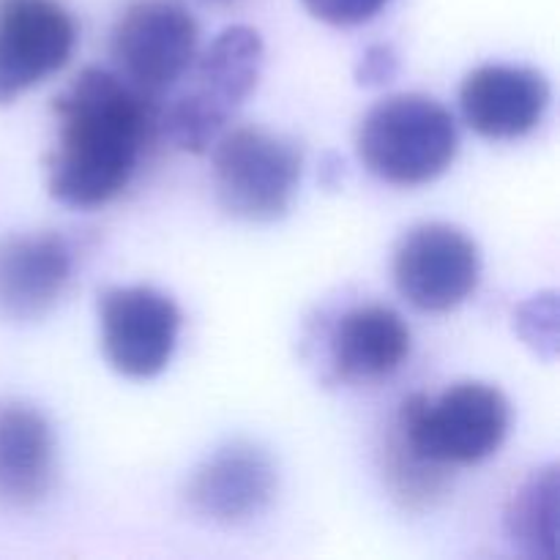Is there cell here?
<instances>
[{"instance_id": "2", "label": "cell", "mask_w": 560, "mask_h": 560, "mask_svg": "<svg viewBox=\"0 0 560 560\" xmlns=\"http://www.w3.org/2000/svg\"><path fill=\"white\" fill-rule=\"evenodd\" d=\"M266 63V44L249 25L224 27L189 66L191 85L159 107V137L178 151H211L241 104L255 93Z\"/></svg>"}, {"instance_id": "3", "label": "cell", "mask_w": 560, "mask_h": 560, "mask_svg": "<svg viewBox=\"0 0 560 560\" xmlns=\"http://www.w3.org/2000/svg\"><path fill=\"white\" fill-rule=\"evenodd\" d=\"M355 151L364 167L386 184H432L457 159V120L438 98L397 93L364 115Z\"/></svg>"}, {"instance_id": "4", "label": "cell", "mask_w": 560, "mask_h": 560, "mask_svg": "<svg viewBox=\"0 0 560 560\" xmlns=\"http://www.w3.org/2000/svg\"><path fill=\"white\" fill-rule=\"evenodd\" d=\"M392 424L427 463L452 470L485 463L503 446L512 427V405L498 386L465 381L435 399L410 394Z\"/></svg>"}, {"instance_id": "13", "label": "cell", "mask_w": 560, "mask_h": 560, "mask_svg": "<svg viewBox=\"0 0 560 560\" xmlns=\"http://www.w3.org/2000/svg\"><path fill=\"white\" fill-rule=\"evenodd\" d=\"M408 323L386 304H361L345 312L331 331L334 377L350 386H366L392 377L408 361Z\"/></svg>"}, {"instance_id": "9", "label": "cell", "mask_w": 560, "mask_h": 560, "mask_svg": "<svg viewBox=\"0 0 560 560\" xmlns=\"http://www.w3.org/2000/svg\"><path fill=\"white\" fill-rule=\"evenodd\" d=\"M77 22L58 0H0V104H11L63 69Z\"/></svg>"}, {"instance_id": "15", "label": "cell", "mask_w": 560, "mask_h": 560, "mask_svg": "<svg viewBox=\"0 0 560 560\" xmlns=\"http://www.w3.org/2000/svg\"><path fill=\"white\" fill-rule=\"evenodd\" d=\"M503 528L525 558L556 560L558 556V465L534 470L509 498Z\"/></svg>"}, {"instance_id": "1", "label": "cell", "mask_w": 560, "mask_h": 560, "mask_svg": "<svg viewBox=\"0 0 560 560\" xmlns=\"http://www.w3.org/2000/svg\"><path fill=\"white\" fill-rule=\"evenodd\" d=\"M159 107L115 71L88 66L55 96L47 191L69 208H98L129 186L159 137Z\"/></svg>"}, {"instance_id": "18", "label": "cell", "mask_w": 560, "mask_h": 560, "mask_svg": "<svg viewBox=\"0 0 560 560\" xmlns=\"http://www.w3.org/2000/svg\"><path fill=\"white\" fill-rule=\"evenodd\" d=\"M397 69L399 60L394 49L386 47V44H375V47L361 55L355 80H359V85H383V82H392L397 77Z\"/></svg>"}, {"instance_id": "12", "label": "cell", "mask_w": 560, "mask_h": 560, "mask_svg": "<svg viewBox=\"0 0 560 560\" xmlns=\"http://www.w3.org/2000/svg\"><path fill=\"white\" fill-rule=\"evenodd\" d=\"M71 273L74 252L52 230L0 238V317L42 320L63 299Z\"/></svg>"}, {"instance_id": "7", "label": "cell", "mask_w": 560, "mask_h": 560, "mask_svg": "<svg viewBox=\"0 0 560 560\" xmlns=\"http://www.w3.org/2000/svg\"><path fill=\"white\" fill-rule=\"evenodd\" d=\"M394 284L419 312L457 310L479 288L481 255L465 230L446 222L410 228L394 249Z\"/></svg>"}, {"instance_id": "8", "label": "cell", "mask_w": 560, "mask_h": 560, "mask_svg": "<svg viewBox=\"0 0 560 560\" xmlns=\"http://www.w3.org/2000/svg\"><path fill=\"white\" fill-rule=\"evenodd\" d=\"M180 323L178 304L148 284L109 288L98 295L104 359L131 381H151L167 370L178 348Z\"/></svg>"}, {"instance_id": "17", "label": "cell", "mask_w": 560, "mask_h": 560, "mask_svg": "<svg viewBox=\"0 0 560 560\" xmlns=\"http://www.w3.org/2000/svg\"><path fill=\"white\" fill-rule=\"evenodd\" d=\"M392 0H304L315 20L334 27H353L375 20Z\"/></svg>"}, {"instance_id": "16", "label": "cell", "mask_w": 560, "mask_h": 560, "mask_svg": "<svg viewBox=\"0 0 560 560\" xmlns=\"http://www.w3.org/2000/svg\"><path fill=\"white\" fill-rule=\"evenodd\" d=\"M514 328L539 355L552 359L558 348V295L541 293L514 312Z\"/></svg>"}, {"instance_id": "11", "label": "cell", "mask_w": 560, "mask_h": 560, "mask_svg": "<svg viewBox=\"0 0 560 560\" xmlns=\"http://www.w3.org/2000/svg\"><path fill=\"white\" fill-rule=\"evenodd\" d=\"M550 82L528 66L485 63L459 88L465 124L487 140H520L530 135L550 107Z\"/></svg>"}, {"instance_id": "14", "label": "cell", "mask_w": 560, "mask_h": 560, "mask_svg": "<svg viewBox=\"0 0 560 560\" xmlns=\"http://www.w3.org/2000/svg\"><path fill=\"white\" fill-rule=\"evenodd\" d=\"M55 481V435L42 410L0 405V506L31 509Z\"/></svg>"}, {"instance_id": "6", "label": "cell", "mask_w": 560, "mask_h": 560, "mask_svg": "<svg viewBox=\"0 0 560 560\" xmlns=\"http://www.w3.org/2000/svg\"><path fill=\"white\" fill-rule=\"evenodd\" d=\"M195 14L180 0H129L109 33L115 74L162 104L197 55Z\"/></svg>"}, {"instance_id": "5", "label": "cell", "mask_w": 560, "mask_h": 560, "mask_svg": "<svg viewBox=\"0 0 560 560\" xmlns=\"http://www.w3.org/2000/svg\"><path fill=\"white\" fill-rule=\"evenodd\" d=\"M211 175L217 202L244 222H277L293 206L304 153L290 137L260 126L224 129L213 142Z\"/></svg>"}, {"instance_id": "10", "label": "cell", "mask_w": 560, "mask_h": 560, "mask_svg": "<svg viewBox=\"0 0 560 560\" xmlns=\"http://www.w3.org/2000/svg\"><path fill=\"white\" fill-rule=\"evenodd\" d=\"M277 468L255 443L233 441L202 459L189 476L184 501L213 525H244L260 517L277 495Z\"/></svg>"}]
</instances>
